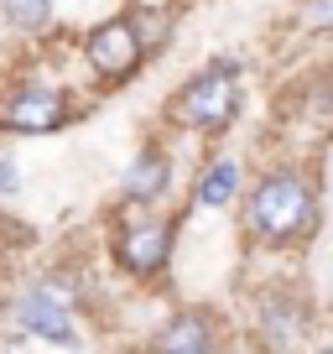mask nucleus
<instances>
[{"mask_svg": "<svg viewBox=\"0 0 333 354\" xmlns=\"http://www.w3.org/2000/svg\"><path fill=\"white\" fill-rule=\"evenodd\" d=\"M302 328H307V313L292 297H266L260 302V339H266V349H292V344L302 339Z\"/></svg>", "mask_w": 333, "mask_h": 354, "instance_id": "7", "label": "nucleus"}, {"mask_svg": "<svg viewBox=\"0 0 333 354\" xmlns=\"http://www.w3.org/2000/svg\"><path fill=\"white\" fill-rule=\"evenodd\" d=\"M0 11L16 32H42L53 21V0H0Z\"/></svg>", "mask_w": 333, "mask_h": 354, "instance_id": "11", "label": "nucleus"}, {"mask_svg": "<svg viewBox=\"0 0 333 354\" xmlns=\"http://www.w3.org/2000/svg\"><path fill=\"white\" fill-rule=\"evenodd\" d=\"M302 21H307L312 32H328V26H333V0H307V11H302Z\"/></svg>", "mask_w": 333, "mask_h": 354, "instance_id": "13", "label": "nucleus"}, {"mask_svg": "<svg viewBox=\"0 0 333 354\" xmlns=\"http://www.w3.org/2000/svg\"><path fill=\"white\" fill-rule=\"evenodd\" d=\"M16 318H21L26 333H37V339H47V344H78V328H73V318H68L57 287H32L21 297V308H16Z\"/></svg>", "mask_w": 333, "mask_h": 354, "instance_id": "6", "label": "nucleus"}, {"mask_svg": "<svg viewBox=\"0 0 333 354\" xmlns=\"http://www.w3.org/2000/svg\"><path fill=\"white\" fill-rule=\"evenodd\" d=\"M182 354H209V349H182Z\"/></svg>", "mask_w": 333, "mask_h": 354, "instance_id": "15", "label": "nucleus"}, {"mask_svg": "<svg viewBox=\"0 0 333 354\" xmlns=\"http://www.w3.org/2000/svg\"><path fill=\"white\" fill-rule=\"evenodd\" d=\"M166 183H172V167H166V156L151 146V151H141L131 162V172H125V198L131 203H151V198L166 193Z\"/></svg>", "mask_w": 333, "mask_h": 354, "instance_id": "8", "label": "nucleus"}, {"mask_svg": "<svg viewBox=\"0 0 333 354\" xmlns=\"http://www.w3.org/2000/svg\"><path fill=\"white\" fill-rule=\"evenodd\" d=\"M318 214V198H312V183L302 172H266L250 188L245 198V224L256 240H271V245H287L297 240L302 230L312 224Z\"/></svg>", "mask_w": 333, "mask_h": 354, "instance_id": "1", "label": "nucleus"}, {"mask_svg": "<svg viewBox=\"0 0 333 354\" xmlns=\"http://www.w3.org/2000/svg\"><path fill=\"white\" fill-rule=\"evenodd\" d=\"M156 349H162V354H182V349H209V323H203L198 313H182V318H172V323L162 328Z\"/></svg>", "mask_w": 333, "mask_h": 354, "instance_id": "10", "label": "nucleus"}, {"mask_svg": "<svg viewBox=\"0 0 333 354\" xmlns=\"http://www.w3.org/2000/svg\"><path fill=\"white\" fill-rule=\"evenodd\" d=\"M89 63H94V73L99 78H110V84H120V78H131L135 73V63H141V42H135V26L125 21H104V26H94L89 32Z\"/></svg>", "mask_w": 333, "mask_h": 354, "instance_id": "5", "label": "nucleus"}, {"mask_svg": "<svg viewBox=\"0 0 333 354\" xmlns=\"http://www.w3.org/2000/svg\"><path fill=\"white\" fill-rule=\"evenodd\" d=\"M115 255H120L125 271H135V277H156L166 266V255H172V224L166 219H135L120 230V240H115Z\"/></svg>", "mask_w": 333, "mask_h": 354, "instance_id": "4", "label": "nucleus"}, {"mask_svg": "<svg viewBox=\"0 0 333 354\" xmlns=\"http://www.w3.org/2000/svg\"><path fill=\"white\" fill-rule=\"evenodd\" d=\"M16 188H21V172L11 156H0V198H16Z\"/></svg>", "mask_w": 333, "mask_h": 354, "instance_id": "14", "label": "nucleus"}, {"mask_svg": "<svg viewBox=\"0 0 333 354\" xmlns=\"http://www.w3.org/2000/svg\"><path fill=\"white\" fill-rule=\"evenodd\" d=\"M234 78H240V68H234L229 57H213V63L178 94L172 115H178L182 125H193V131H209V136L229 131V120L240 115V88H234Z\"/></svg>", "mask_w": 333, "mask_h": 354, "instance_id": "2", "label": "nucleus"}, {"mask_svg": "<svg viewBox=\"0 0 333 354\" xmlns=\"http://www.w3.org/2000/svg\"><path fill=\"white\" fill-rule=\"evenodd\" d=\"M234 193H240V167L234 162H209V172L198 177V203L203 209H229Z\"/></svg>", "mask_w": 333, "mask_h": 354, "instance_id": "9", "label": "nucleus"}, {"mask_svg": "<svg viewBox=\"0 0 333 354\" xmlns=\"http://www.w3.org/2000/svg\"><path fill=\"white\" fill-rule=\"evenodd\" d=\"M68 120V100L47 84H16L0 104V125L16 136H47Z\"/></svg>", "mask_w": 333, "mask_h": 354, "instance_id": "3", "label": "nucleus"}, {"mask_svg": "<svg viewBox=\"0 0 333 354\" xmlns=\"http://www.w3.org/2000/svg\"><path fill=\"white\" fill-rule=\"evenodd\" d=\"M318 354H333V349H318Z\"/></svg>", "mask_w": 333, "mask_h": 354, "instance_id": "16", "label": "nucleus"}, {"mask_svg": "<svg viewBox=\"0 0 333 354\" xmlns=\"http://www.w3.org/2000/svg\"><path fill=\"white\" fill-rule=\"evenodd\" d=\"M131 26H135V42H141V53H151V47L166 42V16H162V11H141Z\"/></svg>", "mask_w": 333, "mask_h": 354, "instance_id": "12", "label": "nucleus"}]
</instances>
